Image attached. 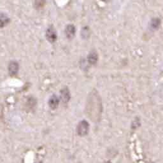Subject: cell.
<instances>
[{
	"mask_svg": "<svg viewBox=\"0 0 163 163\" xmlns=\"http://www.w3.org/2000/svg\"><path fill=\"white\" fill-rule=\"evenodd\" d=\"M59 103V99L55 95H53L49 101V105L52 109H55L58 107Z\"/></svg>",
	"mask_w": 163,
	"mask_h": 163,
	"instance_id": "8992f818",
	"label": "cell"
},
{
	"mask_svg": "<svg viewBox=\"0 0 163 163\" xmlns=\"http://www.w3.org/2000/svg\"><path fill=\"white\" fill-rule=\"evenodd\" d=\"M87 27H85L83 29V30L82 31V36L85 38V37H88L89 35V31L88 29H86Z\"/></svg>",
	"mask_w": 163,
	"mask_h": 163,
	"instance_id": "30bf717a",
	"label": "cell"
},
{
	"mask_svg": "<svg viewBox=\"0 0 163 163\" xmlns=\"http://www.w3.org/2000/svg\"><path fill=\"white\" fill-rule=\"evenodd\" d=\"M65 33L68 38L72 39L75 34V27L73 24H69L67 26L65 29Z\"/></svg>",
	"mask_w": 163,
	"mask_h": 163,
	"instance_id": "277c9868",
	"label": "cell"
},
{
	"mask_svg": "<svg viewBox=\"0 0 163 163\" xmlns=\"http://www.w3.org/2000/svg\"><path fill=\"white\" fill-rule=\"evenodd\" d=\"M161 25V20L158 18H154L151 21V26L154 29H157Z\"/></svg>",
	"mask_w": 163,
	"mask_h": 163,
	"instance_id": "9c48e42d",
	"label": "cell"
},
{
	"mask_svg": "<svg viewBox=\"0 0 163 163\" xmlns=\"http://www.w3.org/2000/svg\"><path fill=\"white\" fill-rule=\"evenodd\" d=\"M98 93L93 92L89 97L87 110V113L93 120L98 121L101 113V103Z\"/></svg>",
	"mask_w": 163,
	"mask_h": 163,
	"instance_id": "6da1fadb",
	"label": "cell"
},
{
	"mask_svg": "<svg viewBox=\"0 0 163 163\" xmlns=\"http://www.w3.org/2000/svg\"><path fill=\"white\" fill-rule=\"evenodd\" d=\"M61 98L63 103H66L68 102L70 98V91L67 88H65L61 91Z\"/></svg>",
	"mask_w": 163,
	"mask_h": 163,
	"instance_id": "52a82bcc",
	"label": "cell"
},
{
	"mask_svg": "<svg viewBox=\"0 0 163 163\" xmlns=\"http://www.w3.org/2000/svg\"><path fill=\"white\" fill-rule=\"evenodd\" d=\"M102 1H104V2H106V1H107V0H102Z\"/></svg>",
	"mask_w": 163,
	"mask_h": 163,
	"instance_id": "7c38bea8",
	"label": "cell"
},
{
	"mask_svg": "<svg viewBox=\"0 0 163 163\" xmlns=\"http://www.w3.org/2000/svg\"><path fill=\"white\" fill-rule=\"evenodd\" d=\"M98 60V55L95 51H92L89 54L87 57V61L91 65H94L96 64Z\"/></svg>",
	"mask_w": 163,
	"mask_h": 163,
	"instance_id": "5b68a950",
	"label": "cell"
},
{
	"mask_svg": "<svg viewBox=\"0 0 163 163\" xmlns=\"http://www.w3.org/2000/svg\"><path fill=\"white\" fill-rule=\"evenodd\" d=\"M89 129V124L86 121H82L79 124L77 131L79 135L85 136L87 134Z\"/></svg>",
	"mask_w": 163,
	"mask_h": 163,
	"instance_id": "7a4b0ae2",
	"label": "cell"
},
{
	"mask_svg": "<svg viewBox=\"0 0 163 163\" xmlns=\"http://www.w3.org/2000/svg\"><path fill=\"white\" fill-rule=\"evenodd\" d=\"M8 69L11 74H12V75H15V74H16L17 73L19 70V65L17 63H15V62L11 63L9 65Z\"/></svg>",
	"mask_w": 163,
	"mask_h": 163,
	"instance_id": "ba28073f",
	"label": "cell"
},
{
	"mask_svg": "<svg viewBox=\"0 0 163 163\" xmlns=\"http://www.w3.org/2000/svg\"><path fill=\"white\" fill-rule=\"evenodd\" d=\"M46 36H47L48 40L50 42L53 43V42L55 41V40H57V34H56L55 30L54 27H50L47 29Z\"/></svg>",
	"mask_w": 163,
	"mask_h": 163,
	"instance_id": "3957f363",
	"label": "cell"
},
{
	"mask_svg": "<svg viewBox=\"0 0 163 163\" xmlns=\"http://www.w3.org/2000/svg\"><path fill=\"white\" fill-rule=\"evenodd\" d=\"M8 21V19L5 16L0 17V25L6 24V22Z\"/></svg>",
	"mask_w": 163,
	"mask_h": 163,
	"instance_id": "8fae6325",
	"label": "cell"
}]
</instances>
